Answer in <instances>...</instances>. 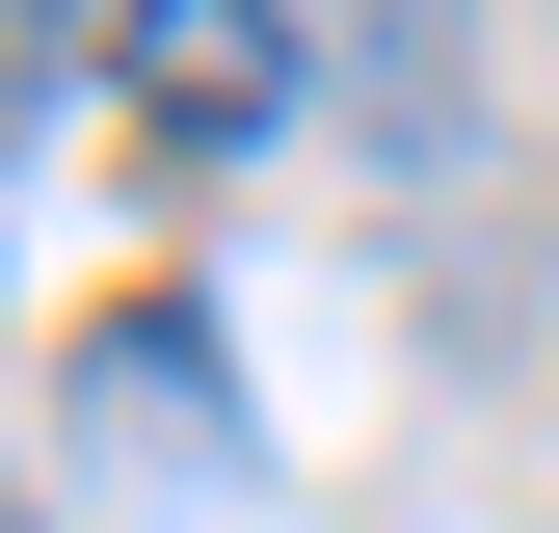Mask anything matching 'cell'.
I'll list each match as a JSON object with an SVG mask.
<instances>
[{
	"instance_id": "3",
	"label": "cell",
	"mask_w": 559,
	"mask_h": 533,
	"mask_svg": "<svg viewBox=\"0 0 559 533\" xmlns=\"http://www.w3.org/2000/svg\"><path fill=\"white\" fill-rule=\"evenodd\" d=\"M0 533H53V507H27V481H0Z\"/></svg>"
},
{
	"instance_id": "1",
	"label": "cell",
	"mask_w": 559,
	"mask_h": 533,
	"mask_svg": "<svg viewBox=\"0 0 559 533\" xmlns=\"http://www.w3.org/2000/svg\"><path fill=\"white\" fill-rule=\"evenodd\" d=\"M53 427L133 453V481H240V347H214V294H160V266H133L81 347H53Z\"/></svg>"
},
{
	"instance_id": "2",
	"label": "cell",
	"mask_w": 559,
	"mask_h": 533,
	"mask_svg": "<svg viewBox=\"0 0 559 533\" xmlns=\"http://www.w3.org/2000/svg\"><path fill=\"white\" fill-rule=\"evenodd\" d=\"M107 107L160 133V161H240L266 107H320V27L294 0H160V27H107Z\"/></svg>"
}]
</instances>
